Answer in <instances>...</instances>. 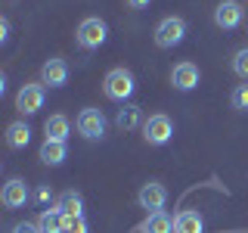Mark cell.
Here are the masks:
<instances>
[{
  "label": "cell",
  "mask_w": 248,
  "mask_h": 233,
  "mask_svg": "<svg viewBox=\"0 0 248 233\" xmlns=\"http://www.w3.org/2000/svg\"><path fill=\"white\" fill-rule=\"evenodd\" d=\"M199 66H192V62H177L174 68H170V84H174L177 90H196L199 87Z\"/></svg>",
  "instance_id": "30bf717a"
},
{
  "label": "cell",
  "mask_w": 248,
  "mask_h": 233,
  "mask_svg": "<svg viewBox=\"0 0 248 233\" xmlns=\"http://www.w3.org/2000/svg\"><path fill=\"white\" fill-rule=\"evenodd\" d=\"M143 233H174V221L165 212H152L143 224Z\"/></svg>",
  "instance_id": "ac0fdd59"
},
{
  "label": "cell",
  "mask_w": 248,
  "mask_h": 233,
  "mask_svg": "<svg viewBox=\"0 0 248 233\" xmlns=\"http://www.w3.org/2000/svg\"><path fill=\"white\" fill-rule=\"evenodd\" d=\"M68 131H72V124H68L65 115H50V118L44 121V140H62V143H65Z\"/></svg>",
  "instance_id": "9a60e30c"
},
{
  "label": "cell",
  "mask_w": 248,
  "mask_h": 233,
  "mask_svg": "<svg viewBox=\"0 0 248 233\" xmlns=\"http://www.w3.org/2000/svg\"><path fill=\"white\" fill-rule=\"evenodd\" d=\"M0 202H3V208H25V202H28V183L22 181V177H10V181L3 183Z\"/></svg>",
  "instance_id": "9c48e42d"
},
{
  "label": "cell",
  "mask_w": 248,
  "mask_h": 233,
  "mask_svg": "<svg viewBox=\"0 0 248 233\" xmlns=\"http://www.w3.org/2000/svg\"><path fill=\"white\" fill-rule=\"evenodd\" d=\"M41 81L46 84V87H65V81H68V66H65V59H59V56L46 59L44 66H41Z\"/></svg>",
  "instance_id": "8fae6325"
},
{
  "label": "cell",
  "mask_w": 248,
  "mask_h": 233,
  "mask_svg": "<svg viewBox=\"0 0 248 233\" xmlns=\"http://www.w3.org/2000/svg\"><path fill=\"white\" fill-rule=\"evenodd\" d=\"M174 137V121L168 118V115H149V118L143 121V140L149 146H165L168 140Z\"/></svg>",
  "instance_id": "5b68a950"
},
{
  "label": "cell",
  "mask_w": 248,
  "mask_h": 233,
  "mask_svg": "<svg viewBox=\"0 0 248 233\" xmlns=\"http://www.w3.org/2000/svg\"><path fill=\"white\" fill-rule=\"evenodd\" d=\"M46 84L44 81H31V84H22L19 93H16V109L22 115H34L44 109V97H46Z\"/></svg>",
  "instance_id": "277c9868"
},
{
  "label": "cell",
  "mask_w": 248,
  "mask_h": 233,
  "mask_svg": "<svg viewBox=\"0 0 248 233\" xmlns=\"http://www.w3.org/2000/svg\"><path fill=\"white\" fill-rule=\"evenodd\" d=\"M174 233H205V221H202L199 212L186 208L174 217Z\"/></svg>",
  "instance_id": "7c38bea8"
},
{
  "label": "cell",
  "mask_w": 248,
  "mask_h": 233,
  "mask_svg": "<svg viewBox=\"0 0 248 233\" xmlns=\"http://www.w3.org/2000/svg\"><path fill=\"white\" fill-rule=\"evenodd\" d=\"M230 103H232V109L245 112L248 109V84H236V90L230 93Z\"/></svg>",
  "instance_id": "44dd1931"
},
{
  "label": "cell",
  "mask_w": 248,
  "mask_h": 233,
  "mask_svg": "<svg viewBox=\"0 0 248 233\" xmlns=\"http://www.w3.org/2000/svg\"><path fill=\"white\" fill-rule=\"evenodd\" d=\"M232 72L242 78V81H248V47L236 50V56H232Z\"/></svg>",
  "instance_id": "ffe728a7"
},
{
  "label": "cell",
  "mask_w": 248,
  "mask_h": 233,
  "mask_svg": "<svg viewBox=\"0 0 248 233\" xmlns=\"http://www.w3.org/2000/svg\"><path fill=\"white\" fill-rule=\"evenodd\" d=\"M242 19H245V6L239 3V0H220L217 3V10H214V25L217 28H239L242 25Z\"/></svg>",
  "instance_id": "52a82bcc"
},
{
  "label": "cell",
  "mask_w": 248,
  "mask_h": 233,
  "mask_svg": "<svg viewBox=\"0 0 248 233\" xmlns=\"http://www.w3.org/2000/svg\"><path fill=\"white\" fill-rule=\"evenodd\" d=\"M137 202H140V208H146V212H161V208L168 205V190H165V183H158V181H149V183H143L140 186V193H137Z\"/></svg>",
  "instance_id": "ba28073f"
},
{
  "label": "cell",
  "mask_w": 248,
  "mask_h": 233,
  "mask_svg": "<svg viewBox=\"0 0 248 233\" xmlns=\"http://www.w3.org/2000/svg\"><path fill=\"white\" fill-rule=\"evenodd\" d=\"M31 140V128L25 121H13L10 128H6V143L13 146V150H25Z\"/></svg>",
  "instance_id": "e0dca14e"
},
{
  "label": "cell",
  "mask_w": 248,
  "mask_h": 233,
  "mask_svg": "<svg viewBox=\"0 0 248 233\" xmlns=\"http://www.w3.org/2000/svg\"><path fill=\"white\" fill-rule=\"evenodd\" d=\"M6 31H10V22L0 19V41H6Z\"/></svg>",
  "instance_id": "d4e9b609"
},
{
  "label": "cell",
  "mask_w": 248,
  "mask_h": 233,
  "mask_svg": "<svg viewBox=\"0 0 248 233\" xmlns=\"http://www.w3.org/2000/svg\"><path fill=\"white\" fill-rule=\"evenodd\" d=\"M56 208H59L65 217H81V215H84V199H81V193L65 190V193L56 199Z\"/></svg>",
  "instance_id": "5bb4252c"
},
{
  "label": "cell",
  "mask_w": 248,
  "mask_h": 233,
  "mask_svg": "<svg viewBox=\"0 0 248 233\" xmlns=\"http://www.w3.org/2000/svg\"><path fill=\"white\" fill-rule=\"evenodd\" d=\"M13 233H41V227H37V221H22L13 227Z\"/></svg>",
  "instance_id": "603a6c76"
},
{
  "label": "cell",
  "mask_w": 248,
  "mask_h": 233,
  "mask_svg": "<svg viewBox=\"0 0 248 233\" xmlns=\"http://www.w3.org/2000/svg\"><path fill=\"white\" fill-rule=\"evenodd\" d=\"M103 90H106L108 100H115V103L130 100L134 90H137V81H134V75H130V68H121V66L112 68V72L103 78Z\"/></svg>",
  "instance_id": "6da1fadb"
},
{
  "label": "cell",
  "mask_w": 248,
  "mask_h": 233,
  "mask_svg": "<svg viewBox=\"0 0 248 233\" xmlns=\"http://www.w3.org/2000/svg\"><path fill=\"white\" fill-rule=\"evenodd\" d=\"M62 233H90V227H87V221H84V215L81 217H65Z\"/></svg>",
  "instance_id": "7402d4cb"
},
{
  "label": "cell",
  "mask_w": 248,
  "mask_h": 233,
  "mask_svg": "<svg viewBox=\"0 0 248 233\" xmlns=\"http://www.w3.org/2000/svg\"><path fill=\"white\" fill-rule=\"evenodd\" d=\"M62 224H65V215H62L56 205L44 208V212L37 215V227H41V233H62Z\"/></svg>",
  "instance_id": "2e32d148"
},
{
  "label": "cell",
  "mask_w": 248,
  "mask_h": 233,
  "mask_svg": "<svg viewBox=\"0 0 248 233\" xmlns=\"http://www.w3.org/2000/svg\"><path fill=\"white\" fill-rule=\"evenodd\" d=\"M115 124H118L121 131H134L137 124H140V106L127 103L124 109H118V115H115Z\"/></svg>",
  "instance_id": "d6986e66"
},
{
  "label": "cell",
  "mask_w": 248,
  "mask_h": 233,
  "mask_svg": "<svg viewBox=\"0 0 248 233\" xmlns=\"http://www.w3.org/2000/svg\"><path fill=\"white\" fill-rule=\"evenodd\" d=\"M75 37H78V47H84V50H99L108 37V25L99 16H87V19L78 25Z\"/></svg>",
  "instance_id": "7a4b0ae2"
},
{
  "label": "cell",
  "mask_w": 248,
  "mask_h": 233,
  "mask_svg": "<svg viewBox=\"0 0 248 233\" xmlns=\"http://www.w3.org/2000/svg\"><path fill=\"white\" fill-rule=\"evenodd\" d=\"M37 199H41V202L50 199V186H41V190H37Z\"/></svg>",
  "instance_id": "484cf974"
},
{
  "label": "cell",
  "mask_w": 248,
  "mask_h": 233,
  "mask_svg": "<svg viewBox=\"0 0 248 233\" xmlns=\"http://www.w3.org/2000/svg\"><path fill=\"white\" fill-rule=\"evenodd\" d=\"M186 37V22L180 16H168V19L158 22V28H155V44L161 47V50H174L177 44H183Z\"/></svg>",
  "instance_id": "3957f363"
},
{
  "label": "cell",
  "mask_w": 248,
  "mask_h": 233,
  "mask_svg": "<svg viewBox=\"0 0 248 233\" xmlns=\"http://www.w3.org/2000/svg\"><path fill=\"white\" fill-rule=\"evenodd\" d=\"M65 143H62V140H44V143H41V152H37V155H41V162H44V165H53V168H56V165H62V162H65Z\"/></svg>",
  "instance_id": "4fadbf2b"
},
{
  "label": "cell",
  "mask_w": 248,
  "mask_h": 233,
  "mask_svg": "<svg viewBox=\"0 0 248 233\" xmlns=\"http://www.w3.org/2000/svg\"><path fill=\"white\" fill-rule=\"evenodd\" d=\"M75 124H78V134L84 140H103L106 137V115L99 109H81Z\"/></svg>",
  "instance_id": "8992f818"
},
{
  "label": "cell",
  "mask_w": 248,
  "mask_h": 233,
  "mask_svg": "<svg viewBox=\"0 0 248 233\" xmlns=\"http://www.w3.org/2000/svg\"><path fill=\"white\" fill-rule=\"evenodd\" d=\"M124 3H127L130 10H146V6H149L152 0H124Z\"/></svg>",
  "instance_id": "cb8c5ba5"
}]
</instances>
